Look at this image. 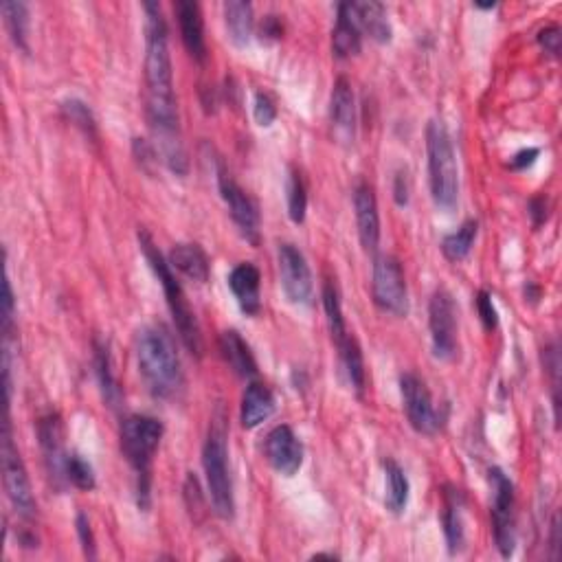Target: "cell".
Here are the masks:
<instances>
[{
    "mask_svg": "<svg viewBox=\"0 0 562 562\" xmlns=\"http://www.w3.org/2000/svg\"><path fill=\"white\" fill-rule=\"evenodd\" d=\"M163 431L161 420L143 413L128 415L119 429L121 453L137 475V501L143 512H148L152 501V464L161 446Z\"/></svg>",
    "mask_w": 562,
    "mask_h": 562,
    "instance_id": "3",
    "label": "cell"
},
{
    "mask_svg": "<svg viewBox=\"0 0 562 562\" xmlns=\"http://www.w3.org/2000/svg\"><path fill=\"white\" fill-rule=\"evenodd\" d=\"M479 222L475 218H468L457 231L448 233L442 240V253L448 262H462L470 255L472 246L477 242Z\"/></svg>",
    "mask_w": 562,
    "mask_h": 562,
    "instance_id": "31",
    "label": "cell"
},
{
    "mask_svg": "<svg viewBox=\"0 0 562 562\" xmlns=\"http://www.w3.org/2000/svg\"><path fill=\"white\" fill-rule=\"evenodd\" d=\"M38 440L49 477L58 488L66 486V483H69V479H66V457H69V453L64 451L62 420L58 413L42 415L38 422Z\"/></svg>",
    "mask_w": 562,
    "mask_h": 562,
    "instance_id": "15",
    "label": "cell"
},
{
    "mask_svg": "<svg viewBox=\"0 0 562 562\" xmlns=\"http://www.w3.org/2000/svg\"><path fill=\"white\" fill-rule=\"evenodd\" d=\"M475 7H477V9H494V7H497V3H488V5H479V3H477Z\"/></svg>",
    "mask_w": 562,
    "mask_h": 562,
    "instance_id": "45",
    "label": "cell"
},
{
    "mask_svg": "<svg viewBox=\"0 0 562 562\" xmlns=\"http://www.w3.org/2000/svg\"><path fill=\"white\" fill-rule=\"evenodd\" d=\"M275 413V393L264 382L251 380L242 393L240 420L244 429H257Z\"/></svg>",
    "mask_w": 562,
    "mask_h": 562,
    "instance_id": "21",
    "label": "cell"
},
{
    "mask_svg": "<svg viewBox=\"0 0 562 562\" xmlns=\"http://www.w3.org/2000/svg\"><path fill=\"white\" fill-rule=\"evenodd\" d=\"M93 347H95V374H97L101 396H104V402L110 409H117V407H121L123 393L119 387V380L115 376V369H112L110 347L99 339L95 341Z\"/></svg>",
    "mask_w": 562,
    "mask_h": 562,
    "instance_id": "25",
    "label": "cell"
},
{
    "mask_svg": "<svg viewBox=\"0 0 562 562\" xmlns=\"http://www.w3.org/2000/svg\"><path fill=\"white\" fill-rule=\"evenodd\" d=\"M442 525L448 552L453 556L466 547V525H464V499L457 488H446Z\"/></svg>",
    "mask_w": 562,
    "mask_h": 562,
    "instance_id": "23",
    "label": "cell"
},
{
    "mask_svg": "<svg viewBox=\"0 0 562 562\" xmlns=\"http://www.w3.org/2000/svg\"><path fill=\"white\" fill-rule=\"evenodd\" d=\"M139 376L156 400H176L185 389V372L174 334L150 323L137 336Z\"/></svg>",
    "mask_w": 562,
    "mask_h": 562,
    "instance_id": "2",
    "label": "cell"
},
{
    "mask_svg": "<svg viewBox=\"0 0 562 562\" xmlns=\"http://www.w3.org/2000/svg\"><path fill=\"white\" fill-rule=\"evenodd\" d=\"M178 25H181V36L187 53L198 64H205L207 60V40H205V18L202 9L194 0H178L176 3Z\"/></svg>",
    "mask_w": 562,
    "mask_h": 562,
    "instance_id": "20",
    "label": "cell"
},
{
    "mask_svg": "<svg viewBox=\"0 0 562 562\" xmlns=\"http://www.w3.org/2000/svg\"><path fill=\"white\" fill-rule=\"evenodd\" d=\"M139 244H141V251L145 255V260H148V264L152 268V273L156 275L159 284L163 286L167 308H170L172 317H174L178 336H181V341L189 350V354H194V356L200 358L202 350H205V347H202L200 323L196 319L194 308H191V303L185 295L181 281L176 279L174 268L170 266V262L165 260V255L159 251V246L154 244L152 235L148 231H139Z\"/></svg>",
    "mask_w": 562,
    "mask_h": 562,
    "instance_id": "4",
    "label": "cell"
},
{
    "mask_svg": "<svg viewBox=\"0 0 562 562\" xmlns=\"http://www.w3.org/2000/svg\"><path fill=\"white\" fill-rule=\"evenodd\" d=\"M145 11V117L156 139V152L176 176L189 170L181 137V117L174 93V71L167 22L159 3H143Z\"/></svg>",
    "mask_w": 562,
    "mask_h": 562,
    "instance_id": "1",
    "label": "cell"
},
{
    "mask_svg": "<svg viewBox=\"0 0 562 562\" xmlns=\"http://www.w3.org/2000/svg\"><path fill=\"white\" fill-rule=\"evenodd\" d=\"M536 40L545 49V53L558 58V55H560V42H562V33H560L558 25H547L545 29L538 31V38Z\"/></svg>",
    "mask_w": 562,
    "mask_h": 562,
    "instance_id": "39",
    "label": "cell"
},
{
    "mask_svg": "<svg viewBox=\"0 0 562 562\" xmlns=\"http://www.w3.org/2000/svg\"><path fill=\"white\" fill-rule=\"evenodd\" d=\"M66 479H69L71 486L84 492H91L97 486L91 462L84 459L80 453H69V457H66Z\"/></svg>",
    "mask_w": 562,
    "mask_h": 562,
    "instance_id": "34",
    "label": "cell"
},
{
    "mask_svg": "<svg viewBox=\"0 0 562 562\" xmlns=\"http://www.w3.org/2000/svg\"><path fill=\"white\" fill-rule=\"evenodd\" d=\"M62 115L71 121L75 128H80L86 137L97 139V121L93 110L88 108L82 99H66L62 101Z\"/></svg>",
    "mask_w": 562,
    "mask_h": 562,
    "instance_id": "35",
    "label": "cell"
},
{
    "mask_svg": "<svg viewBox=\"0 0 562 562\" xmlns=\"http://www.w3.org/2000/svg\"><path fill=\"white\" fill-rule=\"evenodd\" d=\"M372 299L376 308L391 317L409 314V288L400 262L393 255H378L372 273Z\"/></svg>",
    "mask_w": 562,
    "mask_h": 562,
    "instance_id": "9",
    "label": "cell"
},
{
    "mask_svg": "<svg viewBox=\"0 0 562 562\" xmlns=\"http://www.w3.org/2000/svg\"><path fill=\"white\" fill-rule=\"evenodd\" d=\"M281 33H284V29H281V20L277 16H266L260 27L262 40H279Z\"/></svg>",
    "mask_w": 562,
    "mask_h": 562,
    "instance_id": "41",
    "label": "cell"
},
{
    "mask_svg": "<svg viewBox=\"0 0 562 562\" xmlns=\"http://www.w3.org/2000/svg\"><path fill=\"white\" fill-rule=\"evenodd\" d=\"M475 303H477V312H479V319L483 323V328H486L488 332L497 330L499 312H497V308H494V301H492L490 292L488 290H479Z\"/></svg>",
    "mask_w": 562,
    "mask_h": 562,
    "instance_id": "37",
    "label": "cell"
},
{
    "mask_svg": "<svg viewBox=\"0 0 562 562\" xmlns=\"http://www.w3.org/2000/svg\"><path fill=\"white\" fill-rule=\"evenodd\" d=\"M400 393L404 411H407V420L413 426V431H418L420 435H435L442 429V413L435 409L431 391L420 376L402 374Z\"/></svg>",
    "mask_w": 562,
    "mask_h": 562,
    "instance_id": "12",
    "label": "cell"
},
{
    "mask_svg": "<svg viewBox=\"0 0 562 562\" xmlns=\"http://www.w3.org/2000/svg\"><path fill=\"white\" fill-rule=\"evenodd\" d=\"M229 288L246 317L262 312V273L251 262H242L229 273Z\"/></svg>",
    "mask_w": 562,
    "mask_h": 562,
    "instance_id": "17",
    "label": "cell"
},
{
    "mask_svg": "<svg viewBox=\"0 0 562 562\" xmlns=\"http://www.w3.org/2000/svg\"><path fill=\"white\" fill-rule=\"evenodd\" d=\"M330 121L334 134L345 143H354L356 134V101L352 84L347 77H339L334 82L330 95Z\"/></svg>",
    "mask_w": 562,
    "mask_h": 562,
    "instance_id": "19",
    "label": "cell"
},
{
    "mask_svg": "<svg viewBox=\"0 0 562 562\" xmlns=\"http://www.w3.org/2000/svg\"><path fill=\"white\" fill-rule=\"evenodd\" d=\"M75 527H77V536H80V543L84 549V556L88 560H95L97 558V541H95V532L91 527V521H88V516L84 512L77 514L75 519Z\"/></svg>",
    "mask_w": 562,
    "mask_h": 562,
    "instance_id": "38",
    "label": "cell"
},
{
    "mask_svg": "<svg viewBox=\"0 0 562 562\" xmlns=\"http://www.w3.org/2000/svg\"><path fill=\"white\" fill-rule=\"evenodd\" d=\"M356 11H358V22H361L363 33H367L369 38L380 44L391 42L393 29H391L385 5L376 3V0H367V3H356Z\"/></svg>",
    "mask_w": 562,
    "mask_h": 562,
    "instance_id": "28",
    "label": "cell"
},
{
    "mask_svg": "<svg viewBox=\"0 0 562 562\" xmlns=\"http://www.w3.org/2000/svg\"><path fill=\"white\" fill-rule=\"evenodd\" d=\"M426 156H429V185L437 209L453 211L459 200V167L451 132L442 119L426 126Z\"/></svg>",
    "mask_w": 562,
    "mask_h": 562,
    "instance_id": "5",
    "label": "cell"
},
{
    "mask_svg": "<svg viewBox=\"0 0 562 562\" xmlns=\"http://www.w3.org/2000/svg\"><path fill=\"white\" fill-rule=\"evenodd\" d=\"M3 483L11 508L16 510L20 519L25 521L36 519L38 503L31 492V481L27 475L25 462H22V457L14 444V435H11L9 415L3 426Z\"/></svg>",
    "mask_w": 562,
    "mask_h": 562,
    "instance_id": "7",
    "label": "cell"
},
{
    "mask_svg": "<svg viewBox=\"0 0 562 562\" xmlns=\"http://www.w3.org/2000/svg\"><path fill=\"white\" fill-rule=\"evenodd\" d=\"M308 213V187L299 170H290L288 176V216L295 224L306 222Z\"/></svg>",
    "mask_w": 562,
    "mask_h": 562,
    "instance_id": "33",
    "label": "cell"
},
{
    "mask_svg": "<svg viewBox=\"0 0 562 562\" xmlns=\"http://www.w3.org/2000/svg\"><path fill=\"white\" fill-rule=\"evenodd\" d=\"M530 216L534 220V227H541V224L547 220V198L538 196L530 200Z\"/></svg>",
    "mask_w": 562,
    "mask_h": 562,
    "instance_id": "43",
    "label": "cell"
},
{
    "mask_svg": "<svg viewBox=\"0 0 562 562\" xmlns=\"http://www.w3.org/2000/svg\"><path fill=\"white\" fill-rule=\"evenodd\" d=\"M382 468H385V505L391 514L400 516L409 505V477L404 468L398 462H393V459H385Z\"/></svg>",
    "mask_w": 562,
    "mask_h": 562,
    "instance_id": "26",
    "label": "cell"
},
{
    "mask_svg": "<svg viewBox=\"0 0 562 562\" xmlns=\"http://www.w3.org/2000/svg\"><path fill=\"white\" fill-rule=\"evenodd\" d=\"M220 354L235 376L244 380H253L257 376L255 356L238 330H224L220 334Z\"/></svg>",
    "mask_w": 562,
    "mask_h": 562,
    "instance_id": "22",
    "label": "cell"
},
{
    "mask_svg": "<svg viewBox=\"0 0 562 562\" xmlns=\"http://www.w3.org/2000/svg\"><path fill=\"white\" fill-rule=\"evenodd\" d=\"M341 356V365L345 369V376L350 380L352 389L358 393V396H363L365 391V361H363V352H361V345H358L356 336L350 334L347 339L336 347Z\"/></svg>",
    "mask_w": 562,
    "mask_h": 562,
    "instance_id": "32",
    "label": "cell"
},
{
    "mask_svg": "<svg viewBox=\"0 0 562 562\" xmlns=\"http://www.w3.org/2000/svg\"><path fill=\"white\" fill-rule=\"evenodd\" d=\"M277 262H279V277H281V288L290 303L295 306H308L312 301V273L306 255H303L295 244H279L277 251Z\"/></svg>",
    "mask_w": 562,
    "mask_h": 562,
    "instance_id": "13",
    "label": "cell"
},
{
    "mask_svg": "<svg viewBox=\"0 0 562 562\" xmlns=\"http://www.w3.org/2000/svg\"><path fill=\"white\" fill-rule=\"evenodd\" d=\"M323 310H325V319H328L332 341L336 347H339L347 336H350V330H347V323L343 317L341 292H339V288H336L332 279H328L323 284Z\"/></svg>",
    "mask_w": 562,
    "mask_h": 562,
    "instance_id": "30",
    "label": "cell"
},
{
    "mask_svg": "<svg viewBox=\"0 0 562 562\" xmlns=\"http://www.w3.org/2000/svg\"><path fill=\"white\" fill-rule=\"evenodd\" d=\"M538 154H541V150H538V148H525V150L516 152L512 156L508 167H510V170H514V172H523V170H527V167H532L536 163Z\"/></svg>",
    "mask_w": 562,
    "mask_h": 562,
    "instance_id": "40",
    "label": "cell"
},
{
    "mask_svg": "<svg viewBox=\"0 0 562 562\" xmlns=\"http://www.w3.org/2000/svg\"><path fill=\"white\" fill-rule=\"evenodd\" d=\"M218 189L224 205H227L231 213L235 227L242 233V238L251 244H260V207H257V202L235 183V178L222 163H218Z\"/></svg>",
    "mask_w": 562,
    "mask_h": 562,
    "instance_id": "11",
    "label": "cell"
},
{
    "mask_svg": "<svg viewBox=\"0 0 562 562\" xmlns=\"http://www.w3.org/2000/svg\"><path fill=\"white\" fill-rule=\"evenodd\" d=\"M457 303L446 288H437L429 303L431 347L437 361H453L459 352Z\"/></svg>",
    "mask_w": 562,
    "mask_h": 562,
    "instance_id": "10",
    "label": "cell"
},
{
    "mask_svg": "<svg viewBox=\"0 0 562 562\" xmlns=\"http://www.w3.org/2000/svg\"><path fill=\"white\" fill-rule=\"evenodd\" d=\"M167 262H170V266L176 268L178 273L198 281V284H205L211 273L209 257L198 244H176L170 251Z\"/></svg>",
    "mask_w": 562,
    "mask_h": 562,
    "instance_id": "24",
    "label": "cell"
},
{
    "mask_svg": "<svg viewBox=\"0 0 562 562\" xmlns=\"http://www.w3.org/2000/svg\"><path fill=\"white\" fill-rule=\"evenodd\" d=\"M363 29L358 22L356 3H341L336 7V25L332 31V51L339 60L361 53Z\"/></svg>",
    "mask_w": 562,
    "mask_h": 562,
    "instance_id": "18",
    "label": "cell"
},
{
    "mask_svg": "<svg viewBox=\"0 0 562 562\" xmlns=\"http://www.w3.org/2000/svg\"><path fill=\"white\" fill-rule=\"evenodd\" d=\"M264 455L281 477H295L303 466V444L288 424H279L266 435Z\"/></svg>",
    "mask_w": 562,
    "mask_h": 562,
    "instance_id": "14",
    "label": "cell"
},
{
    "mask_svg": "<svg viewBox=\"0 0 562 562\" xmlns=\"http://www.w3.org/2000/svg\"><path fill=\"white\" fill-rule=\"evenodd\" d=\"M224 20H227L231 42L238 47H246L255 29L253 5L244 3V0H229V3H224Z\"/></svg>",
    "mask_w": 562,
    "mask_h": 562,
    "instance_id": "27",
    "label": "cell"
},
{
    "mask_svg": "<svg viewBox=\"0 0 562 562\" xmlns=\"http://www.w3.org/2000/svg\"><path fill=\"white\" fill-rule=\"evenodd\" d=\"M393 196H396V202L400 207H404L409 202V178L407 172H398L396 174V185H393Z\"/></svg>",
    "mask_w": 562,
    "mask_h": 562,
    "instance_id": "42",
    "label": "cell"
},
{
    "mask_svg": "<svg viewBox=\"0 0 562 562\" xmlns=\"http://www.w3.org/2000/svg\"><path fill=\"white\" fill-rule=\"evenodd\" d=\"M492 486V534L503 558H510L516 547V497L514 483L501 468H490Z\"/></svg>",
    "mask_w": 562,
    "mask_h": 562,
    "instance_id": "8",
    "label": "cell"
},
{
    "mask_svg": "<svg viewBox=\"0 0 562 562\" xmlns=\"http://www.w3.org/2000/svg\"><path fill=\"white\" fill-rule=\"evenodd\" d=\"M202 468H205L209 501L218 519L233 521L235 516V497L233 481L229 470V448L227 431L222 422H213L209 435L202 446Z\"/></svg>",
    "mask_w": 562,
    "mask_h": 562,
    "instance_id": "6",
    "label": "cell"
},
{
    "mask_svg": "<svg viewBox=\"0 0 562 562\" xmlns=\"http://www.w3.org/2000/svg\"><path fill=\"white\" fill-rule=\"evenodd\" d=\"M0 11H3V20L11 42L20 51L29 53V5L22 3V0H5L0 5Z\"/></svg>",
    "mask_w": 562,
    "mask_h": 562,
    "instance_id": "29",
    "label": "cell"
},
{
    "mask_svg": "<svg viewBox=\"0 0 562 562\" xmlns=\"http://www.w3.org/2000/svg\"><path fill=\"white\" fill-rule=\"evenodd\" d=\"M354 216L363 249L376 253L380 244V213L374 189L367 183H358L354 189Z\"/></svg>",
    "mask_w": 562,
    "mask_h": 562,
    "instance_id": "16",
    "label": "cell"
},
{
    "mask_svg": "<svg viewBox=\"0 0 562 562\" xmlns=\"http://www.w3.org/2000/svg\"><path fill=\"white\" fill-rule=\"evenodd\" d=\"M253 117L257 121V126H262V128H271L275 119H277V104H275V99L260 91V93H255V101H253Z\"/></svg>",
    "mask_w": 562,
    "mask_h": 562,
    "instance_id": "36",
    "label": "cell"
},
{
    "mask_svg": "<svg viewBox=\"0 0 562 562\" xmlns=\"http://www.w3.org/2000/svg\"><path fill=\"white\" fill-rule=\"evenodd\" d=\"M312 558H330V560H336L339 556H336V554H314Z\"/></svg>",
    "mask_w": 562,
    "mask_h": 562,
    "instance_id": "44",
    "label": "cell"
}]
</instances>
